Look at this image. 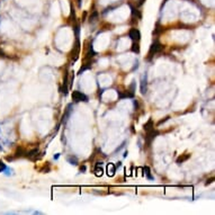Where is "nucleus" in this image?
Wrapping results in <instances>:
<instances>
[{"instance_id":"nucleus-1","label":"nucleus","mask_w":215,"mask_h":215,"mask_svg":"<svg viewBox=\"0 0 215 215\" xmlns=\"http://www.w3.org/2000/svg\"><path fill=\"white\" fill-rule=\"evenodd\" d=\"M162 49H163L162 44L159 41H154L152 44H151V46H150V50H149V59H151L154 54L160 53V52L162 51Z\"/></svg>"},{"instance_id":"nucleus-2","label":"nucleus","mask_w":215,"mask_h":215,"mask_svg":"<svg viewBox=\"0 0 215 215\" xmlns=\"http://www.w3.org/2000/svg\"><path fill=\"white\" fill-rule=\"evenodd\" d=\"M72 100L74 102H88V97L86 96L84 92L79 90L72 91Z\"/></svg>"},{"instance_id":"nucleus-3","label":"nucleus","mask_w":215,"mask_h":215,"mask_svg":"<svg viewBox=\"0 0 215 215\" xmlns=\"http://www.w3.org/2000/svg\"><path fill=\"white\" fill-rule=\"evenodd\" d=\"M129 36H130V38L133 41V42H139V41L141 40V33H140V31L137 28L130 29Z\"/></svg>"},{"instance_id":"nucleus-4","label":"nucleus","mask_w":215,"mask_h":215,"mask_svg":"<svg viewBox=\"0 0 215 215\" xmlns=\"http://www.w3.org/2000/svg\"><path fill=\"white\" fill-rule=\"evenodd\" d=\"M159 132L158 131H155L154 129H152V130L150 131H147V136H145V142H147V145H150L151 144V142H152V140H154V137L158 135Z\"/></svg>"},{"instance_id":"nucleus-5","label":"nucleus","mask_w":215,"mask_h":215,"mask_svg":"<svg viewBox=\"0 0 215 215\" xmlns=\"http://www.w3.org/2000/svg\"><path fill=\"white\" fill-rule=\"evenodd\" d=\"M147 74L145 72L141 78V94L142 95L147 94Z\"/></svg>"},{"instance_id":"nucleus-6","label":"nucleus","mask_w":215,"mask_h":215,"mask_svg":"<svg viewBox=\"0 0 215 215\" xmlns=\"http://www.w3.org/2000/svg\"><path fill=\"white\" fill-rule=\"evenodd\" d=\"M38 152H40V151H38V149H37V147H35V149H33V150H31V151H28V152H26V157L29 158L31 160H36Z\"/></svg>"},{"instance_id":"nucleus-7","label":"nucleus","mask_w":215,"mask_h":215,"mask_svg":"<svg viewBox=\"0 0 215 215\" xmlns=\"http://www.w3.org/2000/svg\"><path fill=\"white\" fill-rule=\"evenodd\" d=\"M26 152L27 151H25V149L23 147H17V150H16V152L14 154V158H23V157H26Z\"/></svg>"},{"instance_id":"nucleus-8","label":"nucleus","mask_w":215,"mask_h":215,"mask_svg":"<svg viewBox=\"0 0 215 215\" xmlns=\"http://www.w3.org/2000/svg\"><path fill=\"white\" fill-rule=\"evenodd\" d=\"M71 108H72V104H69L67 109H65V112L63 114V117H62V123H67V121H68L69 116H70V113H71Z\"/></svg>"},{"instance_id":"nucleus-9","label":"nucleus","mask_w":215,"mask_h":215,"mask_svg":"<svg viewBox=\"0 0 215 215\" xmlns=\"http://www.w3.org/2000/svg\"><path fill=\"white\" fill-rule=\"evenodd\" d=\"M189 158H190V154H189V153H185V154H181L180 157H178L177 160H176V162L178 164H181V163H184V162H186Z\"/></svg>"},{"instance_id":"nucleus-10","label":"nucleus","mask_w":215,"mask_h":215,"mask_svg":"<svg viewBox=\"0 0 215 215\" xmlns=\"http://www.w3.org/2000/svg\"><path fill=\"white\" fill-rule=\"evenodd\" d=\"M95 172L96 176H102L104 170H102V162H97L96 167H95Z\"/></svg>"},{"instance_id":"nucleus-11","label":"nucleus","mask_w":215,"mask_h":215,"mask_svg":"<svg viewBox=\"0 0 215 215\" xmlns=\"http://www.w3.org/2000/svg\"><path fill=\"white\" fill-rule=\"evenodd\" d=\"M115 171H116V166L114 163H109L107 166V174L108 176H114L115 174Z\"/></svg>"},{"instance_id":"nucleus-12","label":"nucleus","mask_w":215,"mask_h":215,"mask_svg":"<svg viewBox=\"0 0 215 215\" xmlns=\"http://www.w3.org/2000/svg\"><path fill=\"white\" fill-rule=\"evenodd\" d=\"M62 92L64 95H67L68 94V73L65 74V77H64V81H63V90Z\"/></svg>"},{"instance_id":"nucleus-13","label":"nucleus","mask_w":215,"mask_h":215,"mask_svg":"<svg viewBox=\"0 0 215 215\" xmlns=\"http://www.w3.org/2000/svg\"><path fill=\"white\" fill-rule=\"evenodd\" d=\"M143 171H144V175L147 177V179H150V180H152L153 179V176L151 175V171H150V168L147 167V166H145L144 168H143Z\"/></svg>"},{"instance_id":"nucleus-14","label":"nucleus","mask_w":215,"mask_h":215,"mask_svg":"<svg viewBox=\"0 0 215 215\" xmlns=\"http://www.w3.org/2000/svg\"><path fill=\"white\" fill-rule=\"evenodd\" d=\"M67 160H68V162L70 164H74V166H77V164H78V158H77V157L70 155V157L67 158Z\"/></svg>"},{"instance_id":"nucleus-15","label":"nucleus","mask_w":215,"mask_h":215,"mask_svg":"<svg viewBox=\"0 0 215 215\" xmlns=\"http://www.w3.org/2000/svg\"><path fill=\"white\" fill-rule=\"evenodd\" d=\"M152 129H154V126H153V121L152 119H149V122L144 124V130L147 132V131H150V130H152Z\"/></svg>"},{"instance_id":"nucleus-16","label":"nucleus","mask_w":215,"mask_h":215,"mask_svg":"<svg viewBox=\"0 0 215 215\" xmlns=\"http://www.w3.org/2000/svg\"><path fill=\"white\" fill-rule=\"evenodd\" d=\"M132 51L134 52V53H139V52H140L139 42H133V44H132Z\"/></svg>"},{"instance_id":"nucleus-17","label":"nucleus","mask_w":215,"mask_h":215,"mask_svg":"<svg viewBox=\"0 0 215 215\" xmlns=\"http://www.w3.org/2000/svg\"><path fill=\"white\" fill-rule=\"evenodd\" d=\"M6 168H7L6 163H5L4 161H1V160H0V174H1V172H4Z\"/></svg>"},{"instance_id":"nucleus-18","label":"nucleus","mask_w":215,"mask_h":215,"mask_svg":"<svg viewBox=\"0 0 215 215\" xmlns=\"http://www.w3.org/2000/svg\"><path fill=\"white\" fill-rule=\"evenodd\" d=\"M89 68H91V63H88V65H85L84 68L80 69V70H79V74H81L82 72H84V71H85V70H87V69H89Z\"/></svg>"},{"instance_id":"nucleus-19","label":"nucleus","mask_w":215,"mask_h":215,"mask_svg":"<svg viewBox=\"0 0 215 215\" xmlns=\"http://www.w3.org/2000/svg\"><path fill=\"white\" fill-rule=\"evenodd\" d=\"M97 15H98V14H97V12H92V15H91L90 18H89V19H90V22H95V20H96V19H97Z\"/></svg>"},{"instance_id":"nucleus-20","label":"nucleus","mask_w":215,"mask_h":215,"mask_svg":"<svg viewBox=\"0 0 215 215\" xmlns=\"http://www.w3.org/2000/svg\"><path fill=\"white\" fill-rule=\"evenodd\" d=\"M4 172H5L7 176H10V175H12V169H10V168H8V167H7Z\"/></svg>"},{"instance_id":"nucleus-21","label":"nucleus","mask_w":215,"mask_h":215,"mask_svg":"<svg viewBox=\"0 0 215 215\" xmlns=\"http://www.w3.org/2000/svg\"><path fill=\"white\" fill-rule=\"evenodd\" d=\"M213 181H214V178H211V179H209V180H207V181H206V185H209V184H212V182H213Z\"/></svg>"},{"instance_id":"nucleus-22","label":"nucleus","mask_w":215,"mask_h":215,"mask_svg":"<svg viewBox=\"0 0 215 215\" xmlns=\"http://www.w3.org/2000/svg\"><path fill=\"white\" fill-rule=\"evenodd\" d=\"M0 57H7V55L4 53V52L1 51V50H0Z\"/></svg>"},{"instance_id":"nucleus-23","label":"nucleus","mask_w":215,"mask_h":215,"mask_svg":"<svg viewBox=\"0 0 215 215\" xmlns=\"http://www.w3.org/2000/svg\"><path fill=\"white\" fill-rule=\"evenodd\" d=\"M144 1H145V0H139V6H142V5L144 4Z\"/></svg>"},{"instance_id":"nucleus-24","label":"nucleus","mask_w":215,"mask_h":215,"mask_svg":"<svg viewBox=\"0 0 215 215\" xmlns=\"http://www.w3.org/2000/svg\"><path fill=\"white\" fill-rule=\"evenodd\" d=\"M59 157H60V154H59V153H57V154L54 155V159H55V160H57V159H59Z\"/></svg>"},{"instance_id":"nucleus-25","label":"nucleus","mask_w":215,"mask_h":215,"mask_svg":"<svg viewBox=\"0 0 215 215\" xmlns=\"http://www.w3.org/2000/svg\"><path fill=\"white\" fill-rule=\"evenodd\" d=\"M85 170H86V167H81V168H80V171H81V172H84Z\"/></svg>"},{"instance_id":"nucleus-26","label":"nucleus","mask_w":215,"mask_h":215,"mask_svg":"<svg viewBox=\"0 0 215 215\" xmlns=\"http://www.w3.org/2000/svg\"><path fill=\"white\" fill-rule=\"evenodd\" d=\"M134 106H135V109H137L139 105H137V102H134Z\"/></svg>"},{"instance_id":"nucleus-27","label":"nucleus","mask_w":215,"mask_h":215,"mask_svg":"<svg viewBox=\"0 0 215 215\" xmlns=\"http://www.w3.org/2000/svg\"><path fill=\"white\" fill-rule=\"evenodd\" d=\"M78 7H81V0H78Z\"/></svg>"},{"instance_id":"nucleus-28","label":"nucleus","mask_w":215,"mask_h":215,"mask_svg":"<svg viewBox=\"0 0 215 215\" xmlns=\"http://www.w3.org/2000/svg\"><path fill=\"white\" fill-rule=\"evenodd\" d=\"M0 150H1V151H2V147H0Z\"/></svg>"}]
</instances>
